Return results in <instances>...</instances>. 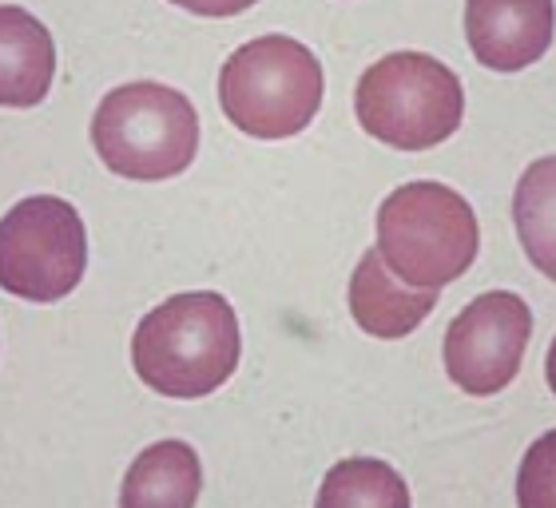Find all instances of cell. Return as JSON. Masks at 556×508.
<instances>
[{
  "label": "cell",
  "instance_id": "1",
  "mask_svg": "<svg viewBox=\"0 0 556 508\" xmlns=\"http://www.w3.org/2000/svg\"><path fill=\"white\" fill-rule=\"evenodd\" d=\"M239 318L231 302L211 290L160 302L131 338V366L139 381L179 402H195L219 390L239 366Z\"/></svg>",
  "mask_w": 556,
  "mask_h": 508
},
{
  "label": "cell",
  "instance_id": "2",
  "mask_svg": "<svg viewBox=\"0 0 556 508\" xmlns=\"http://www.w3.org/2000/svg\"><path fill=\"white\" fill-rule=\"evenodd\" d=\"M477 215L453 187L406 183L378 207V254L386 270L414 290L438 294L477 258Z\"/></svg>",
  "mask_w": 556,
  "mask_h": 508
},
{
  "label": "cell",
  "instance_id": "3",
  "mask_svg": "<svg viewBox=\"0 0 556 508\" xmlns=\"http://www.w3.org/2000/svg\"><path fill=\"white\" fill-rule=\"evenodd\" d=\"M92 143L108 172L124 179H175L195 160L199 116L184 92L136 80L100 100L92 116Z\"/></svg>",
  "mask_w": 556,
  "mask_h": 508
},
{
  "label": "cell",
  "instance_id": "4",
  "mask_svg": "<svg viewBox=\"0 0 556 508\" xmlns=\"http://www.w3.org/2000/svg\"><path fill=\"white\" fill-rule=\"evenodd\" d=\"M219 104L247 136H299L323 107V64L290 36H258L223 64Z\"/></svg>",
  "mask_w": 556,
  "mask_h": 508
},
{
  "label": "cell",
  "instance_id": "5",
  "mask_svg": "<svg viewBox=\"0 0 556 508\" xmlns=\"http://www.w3.org/2000/svg\"><path fill=\"white\" fill-rule=\"evenodd\" d=\"M358 124L397 151H429L462 127L465 92L441 60L394 52L362 72L354 92Z\"/></svg>",
  "mask_w": 556,
  "mask_h": 508
},
{
  "label": "cell",
  "instance_id": "6",
  "mask_svg": "<svg viewBox=\"0 0 556 508\" xmlns=\"http://www.w3.org/2000/svg\"><path fill=\"white\" fill-rule=\"evenodd\" d=\"M88 270V231L68 199L33 195L0 219V287L24 302H60Z\"/></svg>",
  "mask_w": 556,
  "mask_h": 508
},
{
  "label": "cell",
  "instance_id": "7",
  "mask_svg": "<svg viewBox=\"0 0 556 508\" xmlns=\"http://www.w3.org/2000/svg\"><path fill=\"white\" fill-rule=\"evenodd\" d=\"M533 338V314L521 294L489 290L445 330V370L469 397H493L517 378Z\"/></svg>",
  "mask_w": 556,
  "mask_h": 508
},
{
  "label": "cell",
  "instance_id": "8",
  "mask_svg": "<svg viewBox=\"0 0 556 508\" xmlns=\"http://www.w3.org/2000/svg\"><path fill=\"white\" fill-rule=\"evenodd\" d=\"M553 0H465V40L477 64L525 72L553 45Z\"/></svg>",
  "mask_w": 556,
  "mask_h": 508
},
{
  "label": "cell",
  "instance_id": "9",
  "mask_svg": "<svg viewBox=\"0 0 556 508\" xmlns=\"http://www.w3.org/2000/svg\"><path fill=\"white\" fill-rule=\"evenodd\" d=\"M433 306H438V294H426V290L397 282L386 270L378 251H366L362 263L354 266V278H350V314H354V322L370 338L394 342V338L414 334L417 326L429 318Z\"/></svg>",
  "mask_w": 556,
  "mask_h": 508
},
{
  "label": "cell",
  "instance_id": "10",
  "mask_svg": "<svg viewBox=\"0 0 556 508\" xmlns=\"http://www.w3.org/2000/svg\"><path fill=\"white\" fill-rule=\"evenodd\" d=\"M56 76L52 33L33 12L0 4V104L36 107Z\"/></svg>",
  "mask_w": 556,
  "mask_h": 508
},
{
  "label": "cell",
  "instance_id": "11",
  "mask_svg": "<svg viewBox=\"0 0 556 508\" xmlns=\"http://www.w3.org/2000/svg\"><path fill=\"white\" fill-rule=\"evenodd\" d=\"M203 465L187 441H155L139 453L119 485V508H195Z\"/></svg>",
  "mask_w": 556,
  "mask_h": 508
},
{
  "label": "cell",
  "instance_id": "12",
  "mask_svg": "<svg viewBox=\"0 0 556 508\" xmlns=\"http://www.w3.org/2000/svg\"><path fill=\"white\" fill-rule=\"evenodd\" d=\"M513 223L529 263L556 282V155L536 160L517 183Z\"/></svg>",
  "mask_w": 556,
  "mask_h": 508
},
{
  "label": "cell",
  "instance_id": "13",
  "mask_svg": "<svg viewBox=\"0 0 556 508\" xmlns=\"http://www.w3.org/2000/svg\"><path fill=\"white\" fill-rule=\"evenodd\" d=\"M314 508H409V488L394 465L346 457L323 477Z\"/></svg>",
  "mask_w": 556,
  "mask_h": 508
},
{
  "label": "cell",
  "instance_id": "14",
  "mask_svg": "<svg viewBox=\"0 0 556 508\" xmlns=\"http://www.w3.org/2000/svg\"><path fill=\"white\" fill-rule=\"evenodd\" d=\"M517 505L556 508V429L536 437L517 469Z\"/></svg>",
  "mask_w": 556,
  "mask_h": 508
},
{
  "label": "cell",
  "instance_id": "15",
  "mask_svg": "<svg viewBox=\"0 0 556 508\" xmlns=\"http://www.w3.org/2000/svg\"><path fill=\"white\" fill-rule=\"evenodd\" d=\"M179 9L199 12V16H235V12H247L258 0H172Z\"/></svg>",
  "mask_w": 556,
  "mask_h": 508
},
{
  "label": "cell",
  "instance_id": "16",
  "mask_svg": "<svg viewBox=\"0 0 556 508\" xmlns=\"http://www.w3.org/2000/svg\"><path fill=\"white\" fill-rule=\"evenodd\" d=\"M545 378H548V390L556 393V338L553 346H548V361H545Z\"/></svg>",
  "mask_w": 556,
  "mask_h": 508
}]
</instances>
